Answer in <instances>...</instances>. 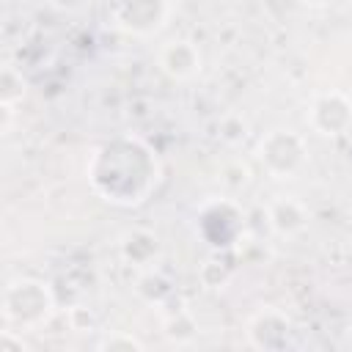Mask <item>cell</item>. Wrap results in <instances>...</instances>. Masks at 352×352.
<instances>
[{
	"instance_id": "1",
	"label": "cell",
	"mask_w": 352,
	"mask_h": 352,
	"mask_svg": "<svg viewBox=\"0 0 352 352\" xmlns=\"http://www.w3.org/2000/svg\"><path fill=\"white\" fill-rule=\"evenodd\" d=\"M302 157H305V148H302V140H300L297 135H289L286 148L278 146L275 132H272L267 140H261V162H264L272 173H292V170L302 162Z\"/></svg>"
},
{
	"instance_id": "2",
	"label": "cell",
	"mask_w": 352,
	"mask_h": 352,
	"mask_svg": "<svg viewBox=\"0 0 352 352\" xmlns=\"http://www.w3.org/2000/svg\"><path fill=\"white\" fill-rule=\"evenodd\" d=\"M162 69L173 77H190L198 69V52L187 41H168L162 47Z\"/></svg>"
}]
</instances>
